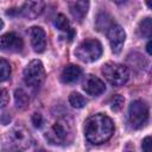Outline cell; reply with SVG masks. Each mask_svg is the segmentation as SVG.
<instances>
[{"label":"cell","mask_w":152,"mask_h":152,"mask_svg":"<svg viewBox=\"0 0 152 152\" xmlns=\"http://www.w3.org/2000/svg\"><path fill=\"white\" fill-rule=\"evenodd\" d=\"M114 133L112 119L104 114L89 116L84 122V137L93 145H101L108 141Z\"/></svg>","instance_id":"obj_1"},{"label":"cell","mask_w":152,"mask_h":152,"mask_svg":"<svg viewBox=\"0 0 152 152\" xmlns=\"http://www.w3.org/2000/svg\"><path fill=\"white\" fill-rule=\"evenodd\" d=\"M45 139L56 146H65L72 141L74 138V126L72 121L68 116L57 119L45 132Z\"/></svg>","instance_id":"obj_2"},{"label":"cell","mask_w":152,"mask_h":152,"mask_svg":"<svg viewBox=\"0 0 152 152\" xmlns=\"http://www.w3.org/2000/svg\"><path fill=\"white\" fill-rule=\"evenodd\" d=\"M102 55V45L97 39H86L78 44L75 56L83 63H91Z\"/></svg>","instance_id":"obj_3"},{"label":"cell","mask_w":152,"mask_h":152,"mask_svg":"<svg viewBox=\"0 0 152 152\" xmlns=\"http://www.w3.org/2000/svg\"><path fill=\"white\" fill-rule=\"evenodd\" d=\"M102 75L104 76V78L107 80V82L109 84H112L113 87H120L124 86L128 78H129V72L128 69L119 63H114V62H108L102 66Z\"/></svg>","instance_id":"obj_4"},{"label":"cell","mask_w":152,"mask_h":152,"mask_svg":"<svg viewBox=\"0 0 152 152\" xmlns=\"http://www.w3.org/2000/svg\"><path fill=\"white\" fill-rule=\"evenodd\" d=\"M150 109L145 101L135 100L128 107V122L133 129L144 127L148 120Z\"/></svg>","instance_id":"obj_5"},{"label":"cell","mask_w":152,"mask_h":152,"mask_svg":"<svg viewBox=\"0 0 152 152\" xmlns=\"http://www.w3.org/2000/svg\"><path fill=\"white\" fill-rule=\"evenodd\" d=\"M7 141L11 148L15 151H23L32 145V137L24 126L17 125L8 132Z\"/></svg>","instance_id":"obj_6"},{"label":"cell","mask_w":152,"mask_h":152,"mask_svg":"<svg viewBox=\"0 0 152 152\" xmlns=\"http://www.w3.org/2000/svg\"><path fill=\"white\" fill-rule=\"evenodd\" d=\"M45 80L44 65L39 59L31 61L24 69V82L32 88H39Z\"/></svg>","instance_id":"obj_7"},{"label":"cell","mask_w":152,"mask_h":152,"mask_svg":"<svg viewBox=\"0 0 152 152\" xmlns=\"http://www.w3.org/2000/svg\"><path fill=\"white\" fill-rule=\"evenodd\" d=\"M44 6L45 5L43 1H27L23 4L18 10L7 11V15H20L26 19H34L42 14Z\"/></svg>","instance_id":"obj_8"},{"label":"cell","mask_w":152,"mask_h":152,"mask_svg":"<svg viewBox=\"0 0 152 152\" xmlns=\"http://www.w3.org/2000/svg\"><path fill=\"white\" fill-rule=\"evenodd\" d=\"M24 48L23 38L15 32H7L0 37V50L4 52L17 53Z\"/></svg>","instance_id":"obj_9"},{"label":"cell","mask_w":152,"mask_h":152,"mask_svg":"<svg viewBox=\"0 0 152 152\" xmlns=\"http://www.w3.org/2000/svg\"><path fill=\"white\" fill-rule=\"evenodd\" d=\"M107 37L112 48V51L114 53H119L124 46L125 39H126V33L125 30L119 25V24H113L108 30H107Z\"/></svg>","instance_id":"obj_10"},{"label":"cell","mask_w":152,"mask_h":152,"mask_svg":"<svg viewBox=\"0 0 152 152\" xmlns=\"http://www.w3.org/2000/svg\"><path fill=\"white\" fill-rule=\"evenodd\" d=\"M31 44L36 52L40 53L46 48V33L40 26H32L30 28Z\"/></svg>","instance_id":"obj_11"},{"label":"cell","mask_w":152,"mask_h":152,"mask_svg":"<svg viewBox=\"0 0 152 152\" xmlns=\"http://www.w3.org/2000/svg\"><path fill=\"white\" fill-rule=\"evenodd\" d=\"M83 90L91 96H97L106 90L104 83L94 75H88L83 82Z\"/></svg>","instance_id":"obj_12"},{"label":"cell","mask_w":152,"mask_h":152,"mask_svg":"<svg viewBox=\"0 0 152 152\" xmlns=\"http://www.w3.org/2000/svg\"><path fill=\"white\" fill-rule=\"evenodd\" d=\"M81 76H82V68L76 64H69V65L64 66L62 75H61V80L63 83L71 84V83H75L76 81H78Z\"/></svg>","instance_id":"obj_13"},{"label":"cell","mask_w":152,"mask_h":152,"mask_svg":"<svg viewBox=\"0 0 152 152\" xmlns=\"http://www.w3.org/2000/svg\"><path fill=\"white\" fill-rule=\"evenodd\" d=\"M68 6H69V11H70L72 18L75 20H77L78 23H81L88 12L89 2L88 1H70L68 4Z\"/></svg>","instance_id":"obj_14"},{"label":"cell","mask_w":152,"mask_h":152,"mask_svg":"<svg viewBox=\"0 0 152 152\" xmlns=\"http://www.w3.org/2000/svg\"><path fill=\"white\" fill-rule=\"evenodd\" d=\"M55 26H56V28H58L59 31L64 32L70 42L74 39V37H75V31H74V28L70 26V23H69V20L66 19V17H65L64 14H58V15L56 17V19H55Z\"/></svg>","instance_id":"obj_15"},{"label":"cell","mask_w":152,"mask_h":152,"mask_svg":"<svg viewBox=\"0 0 152 152\" xmlns=\"http://www.w3.org/2000/svg\"><path fill=\"white\" fill-rule=\"evenodd\" d=\"M113 24H114V21H113L112 15L106 12L100 13L96 18V28L99 31H107Z\"/></svg>","instance_id":"obj_16"},{"label":"cell","mask_w":152,"mask_h":152,"mask_svg":"<svg viewBox=\"0 0 152 152\" xmlns=\"http://www.w3.org/2000/svg\"><path fill=\"white\" fill-rule=\"evenodd\" d=\"M152 32V20L150 17L142 19L138 26V34L141 38H150Z\"/></svg>","instance_id":"obj_17"},{"label":"cell","mask_w":152,"mask_h":152,"mask_svg":"<svg viewBox=\"0 0 152 152\" xmlns=\"http://www.w3.org/2000/svg\"><path fill=\"white\" fill-rule=\"evenodd\" d=\"M28 95L23 90V89H17L14 91V102H15V106L17 108H25L27 104H28Z\"/></svg>","instance_id":"obj_18"},{"label":"cell","mask_w":152,"mask_h":152,"mask_svg":"<svg viewBox=\"0 0 152 152\" xmlns=\"http://www.w3.org/2000/svg\"><path fill=\"white\" fill-rule=\"evenodd\" d=\"M69 103L74 107V108H83L87 104V100L83 95H81L80 93H71L69 95Z\"/></svg>","instance_id":"obj_19"},{"label":"cell","mask_w":152,"mask_h":152,"mask_svg":"<svg viewBox=\"0 0 152 152\" xmlns=\"http://www.w3.org/2000/svg\"><path fill=\"white\" fill-rule=\"evenodd\" d=\"M11 76V65L10 63L4 59L0 58V82H4L6 80H8Z\"/></svg>","instance_id":"obj_20"},{"label":"cell","mask_w":152,"mask_h":152,"mask_svg":"<svg viewBox=\"0 0 152 152\" xmlns=\"http://www.w3.org/2000/svg\"><path fill=\"white\" fill-rule=\"evenodd\" d=\"M124 102H125V99L121 96V95H115L112 97L110 100V109L113 112H119L122 106H124Z\"/></svg>","instance_id":"obj_21"},{"label":"cell","mask_w":152,"mask_h":152,"mask_svg":"<svg viewBox=\"0 0 152 152\" xmlns=\"http://www.w3.org/2000/svg\"><path fill=\"white\" fill-rule=\"evenodd\" d=\"M31 121H32V124H33V126L36 128H40L43 126V124H44V118L39 113H33V115L31 118Z\"/></svg>","instance_id":"obj_22"},{"label":"cell","mask_w":152,"mask_h":152,"mask_svg":"<svg viewBox=\"0 0 152 152\" xmlns=\"http://www.w3.org/2000/svg\"><path fill=\"white\" fill-rule=\"evenodd\" d=\"M10 101V95L6 89H0V108H4Z\"/></svg>","instance_id":"obj_23"},{"label":"cell","mask_w":152,"mask_h":152,"mask_svg":"<svg viewBox=\"0 0 152 152\" xmlns=\"http://www.w3.org/2000/svg\"><path fill=\"white\" fill-rule=\"evenodd\" d=\"M142 152H151V137H146L141 144Z\"/></svg>","instance_id":"obj_24"},{"label":"cell","mask_w":152,"mask_h":152,"mask_svg":"<svg viewBox=\"0 0 152 152\" xmlns=\"http://www.w3.org/2000/svg\"><path fill=\"white\" fill-rule=\"evenodd\" d=\"M146 50H147L148 55H151V42H148V43H147V45H146Z\"/></svg>","instance_id":"obj_25"},{"label":"cell","mask_w":152,"mask_h":152,"mask_svg":"<svg viewBox=\"0 0 152 152\" xmlns=\"http://www.w3.org/2000/svg\"><path fill=\"white\" fill-rule=\"evenodd\" d=\"M2 27H4V21H2L1 19H0V30H1Z\"/></svg>","instance_id":"obj_26"},{"label":"cell","mask_w":152,"mask_h":152,"mask_svg":"<svg viewBox=\"0 0 152 152\" xmlns=\"http://www.w3.org/2000/svg\"><path fill=\"white\" fill-rule=\"evenodd\" d=\"M37 152H46V151H45V150H38Z\"/></svg>","instance_id":"obj_27"}]
</instances>
